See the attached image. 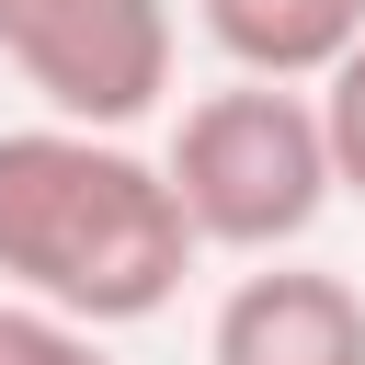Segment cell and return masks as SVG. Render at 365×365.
Instances as JSON below:
<instances>
[{
    "label": "cell",
    "mask_w": 365,
    "mask_h": 365,
    "mask_svg": "<svg viewBox=\"0 0 365 365\" xmlns=\"http://www.w3.org/2000/svg\"><path fill=\"white\" fill-rule=\"evenodd\" d=\"M308 114H319V160H331V194L365 205V34L308 80Z\"/></svg>",
    "instance_id": "6"
},
{
    "label": "cell",
    "mask_w": 365,
    "mask_h": 365,
    "mask_svg": "<svg viewBox=\"0 0 365 365\" xmlns=\"http://www.w3.org/2000/svg\"><path fill=\"white\" fill-rule=\"evenodd\" d=\"M205 365H365V297L319 262H251L217 319H205Z\"/></svg>",
    "instance_id": "4"
},
{
    "label": "cell",
    "mask_w": 365,
    "mask_h": 365,
    "mask_svg": "<svg viewBox=\"0 0 365 365\" xmlns=\"http://www.w3.org/2000/svg\"><path fill=\"white\" fill-rule=\"evenodd\" d=\"M205 34L240 80H285L308 91L354 34H365V0H205Z\"/></svg>",
    "instance_id": "5"
},
{
    "label": "cell",
    "mask_w": 365,
    "mask_h": 365,
    "mask_svg": "<svg viewBox=\"0 0 365 365\" xmlns=\"http://www.w3.org/2000/svg\"><path fill=\"white\" fill-rule=\"evenodd\" d=\"M0 365H114V354H103V331H80V319H57V308L0 297Z\"/></svg>",
    "instance_id": "7"
},
{
    "label": "cell",
    "mask_w": 365,
    "mask_h": 365,
    "mask_svg": "<svg viewBox=\"0 0 365 365\" xmlns=\"http://www.w3.org/2000/svg\"><path fill=\"white\" fill-rule=\"evenodd\" d=\"M160 182L194 228V251H297L331 205V160H319V114L308 91L285 80H228L205 103H182L171 148H160Z\"/></svg>",
    "instance_id": "2"
},
{
    "label": "cell",
    "mask_w": 365,
    "mask_h": 365,
    "mask_svg": "<svg viewBox=\"0 0 365 365\" xmlns=\"http://www.w3.org/2000/svg\"><path fill=\"white\" fill-rule=\"evenodd\" d=\"M0 68L46 125L125 137L171 91V0H0Z\"/></svg>",
    "instance_id": "3"
},
{
    "label": "cell",
    "mask_w": 365,
    "mask_h": 365,
    "mask_svg": "<svg viewBox=\"0 0 365 365\" xmlns=\"http://www.w3.org/2000/svg\"><path fill=\"white\" fill-rule=\"evenodd\" d=\"M194 274V228L125 137L91 125H0V297L57 308L80 331L160 319Z\"/></svg>",
    "instance_id": "1"
}]
</instances>
